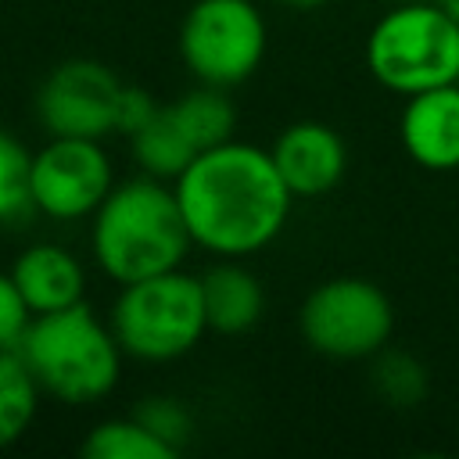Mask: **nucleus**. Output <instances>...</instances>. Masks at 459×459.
<instances>
[{
  "instance_id": "f257e3e1",
  "label": "nucleus",
  "mask_w": 459,
  "mask_h": 459,
  "mask_svg": "<svg viewBox=\"0 0 459 459\" xmlns=\"http://www.w3.org/2000/svg\"><path fill=\"white\" fill-rule=\"evenodd\" d=\"M190 240L215 258L265 251L287 226L294 194L269 147L226 140L201 151L172 183Z\"/></svg>"
},
{
  "instance_id": "f03ea898",
  "label": "nucleus",
  "mask_w": 459,
  "mask_h": 459,
  "mask_svg": "<svg viewBox=\"0 0 459 459\" xmlns=\"http://www.w3.org/2000/svg\"><path fill=\"white\" fill-rule=\"evenodd\" d=\"M190 247L194 240L172 183L147 172L115 183L90 215V251L118 287L179 269Z\"/></svg>"
},
{
  "instance_id": "7ed1b4c3",
  "label": "nucleus",
  "mask_w": 459,
  "mask_h": 459,
  "mask_svg": "<svg viewBox=\"0 0 459 459\" xmlns=\"http://www.w3.org/2000/svg\"><path fill=\"white\" fill-rule=\"evenodd\" d=\"M18 355L36 377L39 391L65 405H93L118 387L126 351L86 301L32 316Z\"/></svg>"
},
{
  "instance_id": "20e7f679",
  "label": "nucleus",
  "mask_w": 459,
  "mask_h": 459,
  "mask_svg": "<svg viewBox=\"0 0 459 459\" xmlns=\"http://www.w3.org/2000/svg\"><path fill=\"white\" fill-rule=\"evenodd\" d=\"M366 68L398 97L459 82V22L434 0L398 4L373 22Z\"/></svg>"
},
{
  "instance_id": "39448f33",
  "label": "nucleus",
  "mask_w": 459,
  "mask_h": 459,
  "mask_svg": "<svg viewBox=\"0 0 459 459\" xmlns=\"http://www.w3.org/2000/svg\"><path fill=\"white\" fill-rule=\"evenodd\" d=\"M122 351L136 362H176L208 333L201 276L169 269L136 283H122L108 316Z\"/></svg>"
},
{
  "instance_id": "423d86ee",
  "label": "nucleus",
  "mask_w": 459,
  "mask_h": 459,
  "mask_svg": "<svg viewBox=\"0 0 459 459\" xmlns=\"http://www.w3.org/2000/svg\"><path fill=\"white\" fill-rule=\"evenodd\" d=\"M298 330L316 355L362 362L391 344L394 305L387 290L366 276H330L305 294Z\"/></svg>"
},
{
  "instance_id": "0eeeda50",
  "label": "nucleus",
  "mask_w": 459,
  "mask_h": 459,
  "mask_svg": "<svg viewBox=\"0 0 459 459\" xmlns=\"http://www.w3.org/2000/svg\"><path fill=\"white\" fill-rule=\"evenodd\" d=\"M176 47L197 82L233 90L262 68L269 25L255 0H194L179 22Z\"/></svg>"
},
{
  "instance_id": "6e6552de",
  "label": "nucleus",
  "mask_w": 459,
  "mask_h": 459,
  "mask_svg": "<svg viewBox=\"0 0 459 459\" xmlns=\"http://www.w3.org/2000/svg\"><path fill=\"white\" fill-rule=\"evenodd\" d=\"M115 186V165L100 140L90 136H50L32 151L29 197L32 212L54 222L90 219Z\"/></svg>"
},
{
  "instance_id": "1a4fd4ad",
  "label": "nucleus",
  "mask_w": 459,
  "mask_h": 459,
  "mask_svg": "<svg viewBox=\"0 0 459 459\" xmlns=\"http://www.w3.org/2000/svg\"><path fill=\"white\" fill-rule=\"evenodd\" d=\"M122 79L97 57H68L54 65L36 90V118L50 136L104 140L115 133Z\"/></svg>"
},
{
  "instance_id": "9d476101",
  "label": "nucleus",
  "mask_w": 459,
  "mask_h": 459,
  "mask_svg": "<svg viewBox=\"0 0 459 459\" xmlns=\"http://www.w3.org/2000/svg\"><path fill=\"white\" fill-rule=\"evenodd\" d=\"M287 190L294 197H323L348 172V143L344 136L316 118L290 122L269 147Z\"/></svg>"
},
{
  "instance_id": "9b49d317",
  "label": "nucleus",
  "mask_w": 459,
  "mask_h": 459,
  "mask_svg": "<svg viewBox=\"0 0 459 459\" xmlns=\"http://www.w3.org/2000/svg\"><path fill=\"white\" fill-rule=\"evenodd\" d=\"M398 140L402 151L427 172L459 169V82L405 97Z\"/></svg>"
},
{
  "instance_id": "f8f14e48",
  "label": "nucleus",
  "mask_w": 459,
  "mask_h": 459,
  "mask_svg": "<svg viewBox=\"0 0 459 459\" xmlns=\"http://www.w3.org/2000/svg\"><path fill=\"white\" fill-rule=\"evenodd\" d=\"M7 273L32 316L86 301V269H82L79 255L68 251L65 244L36 240L18 251V258L11 262Z\"/></svg>"
},
{
  "instance_id": "ddd939ff",
  "label": "nucleus",
  "mask_w": 459,
  "mask_h": 459,
  "mask_svg": "<svg viewBox=\"0 0 459 459\" xmlns=\"http://www.w3.org/2000/svg\"><path fill=\"white\" fill-rule=\"evenodd\" d=\"M201 294L208 312V330L222 337L247 333L265 316L262 280L237 258H222L201 273Z\"/></svg>"
},
{
  "instance_id": "4468645a",
  "label": "nucleus",
  "mask_w": 459,
  "mask_h": 459,
  "mask_svg": "<svg viewBox=\"0 0 459 459\" xmlns=\"http://www.w3.org/2000/svg\"><path fill=\"white\" fill-rule=\"evenodd\" d=\"M129 151H133V161L140 172L165 179V183H176V176L201 154L169 104H161L154 111V118L129 136Z\"/></svg>"
},
{
  "instance_id": "2eb2a0df",
  "label": "nucleus",
  "mask_w": 459,
  "mask_h": 459,
  "mask_svg": "<svg viewBox=\"0 0 459 459\" xmlns=\"http://www.w3.org/2000/svg\"><path fill=\"white\" fill-rule=\"evenodd\" d=\"M169 108L179 118V126L190 133L197 151H208V147L237 136V108L230 100V90L197 82L186 93H179L176 100H169Z\"/></svg>"
},
{
  "instance_id": "dca6fc26",
  "label": "nucleus",
  "mask_w": 459,
  "mask_h": 459,
  "mask_svg": "<svg viewBox=\"0 0 459 459\" xmlns=\"http://www.w3.org/2000/svg\"><path fill=\"white\" fill-rule=\"evenodd\" d=\"M82 459H176L179 452L169 448L154 430H147L133 412L97 420L86 437L79 441Z\"/></svg>"
},
{
  "instance_id": "f3484780",
  "label": "nucleus",
  "mask_w": 459,
  "mask_h": 459,
  "mask_svg": "<svg viewBox=\"0 0 459 459\" xmlns=\"http://www.w3.org/2000/svg\"><path fill=\"white\" fill-rule=\"evenodd\" d=\"M39 384L18 351H0V452L25 437L39 412Z\"/></svg>"
},
{
  "instance_id": "a211bd4d",
  "label": "nucleus",
  "mask_w": 459,
  "mask_h": 459,
  "mask_svg": "<svg viewBox=\"0 0 459 459\" xmlns=\"http://www.w3.org/2000/svg\"><path fill=\"white\" fill-rule=\"evenodd\" d=\"M369 377H373V391L394 409H412L427 398V366L402 348L387 344L384 351H377Z\"/></svg>"
},
{
  "instance_id": "6ab92c4d",
  "label": "nucleus",
  "mask_w": 459,
  "mask_h": 459,
  "mask_svg": "<svg viewBox=\"0 0 459 459\" xmlns=\"http://www.w3.org/2000/svg\"><path fill=\"white\" fill-rule=\"evenodd\" d=\"M29 165H32V151H25V143L0 126V226L18 222L22 215L32 212Z\"/></svg>"
},
{
  "instance_id": "aec40b11",
  "label": "nucleus",
  "mask_w": 459,
  "mask_h": 459,
  "mask_svg": "<svg viewBox=\"0 0 459 459\" xmlns=\"http://www.w3.org/2000/svg\"><path fill=\"white\" fill-rule=\"evenodd\" d=\"M133 416L147 427V430H154L169 448H176V452H183L186 448V441H190V434H194V416H190V409L179 402V398H172V394H147V398H140V405L133 409Z\"/></svg>"
},
{
  "instance_id": "412c9836",
  "label": "nucleus",
  "mask_w": 459,
  "mask_h": 459,
  "mask_svg": "<svg viewBox=\"0 0 459 459\" xmlns=\"http://www.w3.org/2000/svg\"><path fill=\"white\" fill-rule=\"evenodd\" d=\"M29 323H32V312L25 298L18 294L11 273H0V351H18Z\"/></svg>"
},
{
  "instance_id": "4be33fe9",
  "label": "nucleus",
  "mask_w": 459,
  "mask_h": 459,
  "mask_svg": "<svg viewBox=\"0 0 459 459\" xmlns=\"http://www.w3.org/2000/svg\"><path fill=\"white\" fill-rule=\"evenodd\" d=\"M161 108V100H154V93L151 90H143V86H133V82H126L122 86V93H118V111H115V133L118 136H133L136 129H143L151 118H154V111Z\"/></svg>"
},
{
  "instance_id": "5701e85b",
  "label": "nucleus",
  "mask_w": 459,
  "mask_h": 459,
  "mask_svg": "<svg viewBox=\"0 0 459 459\" xmlns=\"http://www.w3.org/2000/svg\"><path fill=\"white\" fill-rule=\"evenodd\" d=\"M276 4H283V7H298V11H312V7H323L326 0H276Z\"/></svg>"
},
{
  "instance_id": "b1692460",
  "label": "nucleus",
  "mask_w": 459,
  "mask_h": 459,
  "mask_svg": "<svg viewBox=\"0 0 459 459\" xmlns=\"http://www.w3.org/2000/svg\"><path fill=\"white\" fill-rule=\"evenodd\" d=\"M434 4H441V7H445V11H448L455 22H459V0H434Z\"/></svg>"
}]
</instances>
